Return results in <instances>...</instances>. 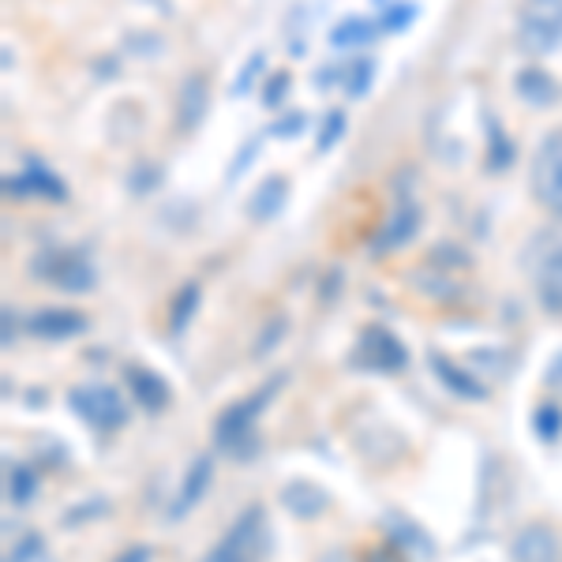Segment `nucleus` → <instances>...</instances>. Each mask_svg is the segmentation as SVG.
Masks as SVG:
<instances>
[{
    "label": "nucleus",
    "instance_id": "nucleus-2",
    "mask_svg": "<svg viewBox=\"0 0 562 562\" xmlns=\"http://www.w3.org/2000/svg\"><path fill=\"white\" fill-rule=\"evenodd\" d=\"M270 548V532H267V510L262 506H248L233 529L206 551L203 562H262Z\"/></svg>",
    "mask_w": 562,
    "mask_h": 562
},
{
    "label": "nucleus",
    "instance_id": "nucleus-17",
    "mask_svg": "<svg viewBox=\"0 0 562 562\" xmlns=\"http://www.w3.org/2000/svg\"><path fill=\"white\" fill-rule=\"evenodd\" d=\"M285 195H289V180L278 177V173L267 177L256 188V195L248 199V217H251V222H270V217L285 206Z\"/></svg>",
    "mask_w": 562,
    "mask_h": 562
},
{
    "label": "nucleus",
    "instance_id": "nucleus-23",
    "mask_svg": "<svg viewBox=\"0 0 562 562\" xmlns=\"http://www.w3.org/2000/svg\"><path fill=\"white\" fill-rule=\"evenodd\" d=\"M532 428H537V435L543 442H555L562 435V409L555 402H543L537 416H532Z\"/></svg>",
    "mask_w": 562,
    "mask_h": 562
},
{
    "label": "nucleus",
    "instance_id": "nucleus-20",
    "mask_svg": "<svg viewBox=\"0 0 562 562\" xmlns=\"http://www.w3.org/2000/svg\"><path fill=\"white\" fill-rule=\"evenodd\" d=\"M375 34H379V26L371 23V20L349 15V20H341V23L330 31V45H334V49H357V45L375 42Z\"/></svg>",
    "mask_w": 562,
    "mask_h": 562
},
{
    "label": "nucleus",
    "instance_id": "nucleus-18",
    "mask_svg": "<svg viewBox=\"0 0 562 562\" xmlns=\"http://www.w3.org/2000/svg\"><path fill=\"white\" fill-rule=\"evenodd\" d=\"M128 386H132L135 402H139L143 409L158 413V409H166V405H169V386H166V379H158L150 368H128Z\"/></svg>",
    "mask_w": 562,
    "mask_h": 562
},
{
    "label": "nucleus",
    "instance_id": "nucleus-19",
    "mask_svg": "<svg viewBox=\"0 0 562 562\" xmlns=\"http://www.w3.org/2000/svg\"><path fill=\"white\" fill-rule=\"evenodd\" d=\"M428 360H431V371H435V379H439V383H447L450 390H454L458 397H476V402H480V397L487 394V390L480 386L476 379L469 375V371H461L458 364H450V360L442 357V352H431Z\"/></svg>",
    "mask_w": 562,
    "mask_h": 562
},
{
    "label": "nucleus",
    "instance_id": "nucleus-26",
    "mask_svg": "<svg viewBox=\"0 0 562 562\" xmlns=\"http://www.w3.org/2000/svg\"><path fill=\"white\" fill-rule=\"evenodd\" d=\"M510 161H514L510 139L503 135V128H492V150H487V169H492V173H503V169H510Z\"/></svg>",
    "mask_w": 562,
    "mask_h": 562
},
{
    "label": "nucleus",
    "instance_id": "nucleus-24",
    "mask_svg": "<svg viewBox=\"0 0 562 562\" xmlns=\"http://www.w3.org/2000/svg\"><path fill=\"white\" fill-rule=\"evenodd\" d=\"M199 307V285L192 281V285H184L177 293V301H173V315H169V326H173V334H180L188 326V319H192V312Z\"/></svg>",
    "mask_w": 562,
    "mask_h": 562
},
{
    "label": "nucleus",
    "instance_id": "nucleus-28",
    "mask_svg": "<svg viewBox=\"0 0 562 562\" xmlns=\"http://www.w3.org/2000/svg\"><path fill=\"white\" fill-rule=\"evenodd\" d=\"M413 20H416V4H394V8H386V12L379 15V31L397 34V31H405Z\"/></svg>",
    "mask_w": 562,
    "mask_h": 562
},
{
    "label": "nucleus",
    "instance_id": "nucleus-31",
    "mask_svg": "<svg viewBox=\"0 0 562 562\" xmlns=\"http://www.w3.org/2000/svg\"><path fill=\"white\" fill-rule=\"evenodd\" d=\"M259 68H262V53H256V57H251L248 65H244V76H240V83H237V94H244V90H248L251 76H256Z\"/></svg>",
    "mask_w": 562,
    "mask_h": 562
},
{
    "label": "nucleus",
    "instance_id": "nucleus-14",
    "mask_svg": "<svg viewBox=\"0 0 562 562\" xmlns=\"http://www.w3.org/2000/svg\"><path fill=\"white\" fill-rule=\"evenodd\" d=\"M514 90H518L521 102L532 109H551V105H559V98H562V87L543 68H521L518 79H514Z\"/></svg>",
    "mask_w": 562,
    "mask_h": 562
},
{
    "label": "nucleus",
    "instance_id": "nucleus-34",
    "mask_svg": "<svg viewBox=\"0 0 562 562\" xmlns=\"http://www.w3.org/2000/svg\"><path fill=\"white\" fill-rule=\"evenodd\" d=\"M371 562H405V559L397 555L394 548H383V551H375V559H371Z\"/></svg>",
    "mask_w": 562,
    "mask_h": 562
},
{
    "label": "nucleus",
    "instance_id": "nucleus-10",
    "mask_svg": "<svg viewBox=\"0 0 562 562\" xmlns=\"http://www.w3.org/2000/svg\"><path fill=\"white\" fill-rule=\"evenodd\" d=\"M555 551H559L555 529H548L540 521L525 525L518 537L510 540V562H555Z\"/></svg>",
    "mask_w": 562,
    "mask_h": 562
},
{
    "label": "nucleus",
    "instance_id": "nucleus-1",
    "mask_svg": "<svg viewBox=\"0 0 562 562\" xmlns=\"http://www.w3.org/2000/svg\"><path fill=\"white\" fill-rule=\"evenodd\" d=\"M529 270L540 307L548 315H562V225H551L532 237Z\"/></svg>",
    "mask_w": 562,
    "mask_h": 562
},
{
    "label": "nucleus",
    "instance_id": "nucleus-32",
    "mask_svg": "<svg viewBox=\"0 0 562 562\" xmlns=\"http://www.w3.org/2000/svg\"><path fill=\"white\" fill-rule=\"evenodd\" d=\"M113 562H150V551L147 548H128V551H121Z\"/></svg>",
    "mask_w": 562,
    "mask_h": 562
},
{
    "label": "nucleus",
    "instance_id": "nucleus-7",
    "mask_svg": "<svg viewBox=\"0 0 562 562\" xmlns=\"http://www.w3.org/2000/svg\"><path fill=\"white\" fill-rule=\"evenodd\" d=\"M71 402V413L83 416L94 431H116L124 428V420H128V405L121 402V394H116L113 386H76L68 394Z\"/></svg>",
    "mask_w": 562,
    "mask_h": 562
},
{
    "label": "nucleus",
    "instance_id": "nucleus-30",
    "mask_svg": "<svg viewBox=\"0 0 562 562\" xmlns=\"http://www.w3.org/2000/svg\"><path fill=\"white\" fill-rule=\"evenodd\" d=\"M307 128V116L304 113H289L285 121L270 124V135H278V139H296Z\"/></svg>",
    "mask_w": 562,
    "mask_h": 562
},
{
    "label": "nucleus",
    "instance_id": "nucleus-11",
    "mask_svg": "<svg viewBox=\"0 0 562 562\" xmlns=\"http://www.w3.org/2000/svg\"><path fill=\"white\" fill-rule=\"evenodd\" d=\"M8 192L12 195H38V199H53V203H65L68 199V188L60 177H53L42 161H26V169L20 177L8 180Z\"/></svg>",
    "mask_w": 562,
    "mask_h": 562
},
{
    "label": "nucleus",
    "instance_id": "nucleus-15",
    "mask_svg": "<svg viewBox=\"0 0 562 562\" xmlns=\"http://www.w3.org/2000/svg\"><path fill=\"white\" fill-rule=\"evenodd\" d=\"M416 229H420V211H416V203H397L394 214H390V222L383 225V233H379V251H394L402 248V244H409L416 237Z\"/></svg>",
    "mask_w": 562,
    "mask_h": 562
},
{
    "label": "nucleus",
    "instance_id": "nucleus-5",
    "mask_svg": "<svg viewBox=\"0 0 562 562\" xmlns=\"http://www.w3.org/2000/svg\"><path fill=\"white\" fill-rule=\"evenodd\" d=\"M31 274L45 281V285H57L65 293H90L98 281V270L83 251L76 248H45L38 259L31 262Z\"/></svg>",
    "mask_w": 562,
    "mask_h": 562
},
{
    "label": "nucleus",
    "instance_id": "nucleus-13",
    "mask_svg": "<svg viewBox=\"0 0 562 562\" xmlns=\"http://www.w3.org/2000/svg\"><path fill=\"white\" fill-rule=\"evenodd\" d=\"M79 330H87V319L79 312H68V307H42L31 319V334L45 341H65Z\"/></svg>",
    "mask_w": 562,
    "mask_h": 562
},
{
    "label": "nucleus",
    "instance_id": "nucleus-8",
    "mask_svg": "<svg viewBox=\"0 0 562 562\" xmlns=\"http://www.w3.org/2000/svg\"><path fill=\"white\" fill-rule=\"evenodd\" d=\"M357 360L375 371H397V368H405L409 352H405L402 341H397L390 330H383V326H368V330L360 334Z\"/></svg>",
    "mask_w": 562,
    "mask_h": 562
},
{
    "label": "nucleus",
    "instance_id": "nucleus-27",
    "mask_svg": "<svg viewBox=\"0 0 562 562\" xmlns=\"http://www.w3.org/2000/svg\"><path fill=\"white\" fill-rule=\"evenodd\" d=\"M346 135V113L341 109H334V113H326V121H323V128H319V143H315V150L326 154L334 147V143Z\"/></svg>",
    "mask_w": 562,
    "mask_h": 562
},
{
    "label": "nucleus",
    "instance_id": "nucleus-21",
    "mask_svg": "<svg viewBox=\"0 0 562 562\" xmlns=\"http://www.w3.org/2000/svg\"><path fill=\"white\" fill-rule=\"evenodd\" d=\"M371 83H375V60H368V57L352 60V65L341 71V87H346L349 98H364Z\"/></svg>",
    "mask_w": 562,
    "mask_h": 562
},
{
    "label": "nucleus",
    "instance_id": "nucleus-16",
    "mask_svg": "<svg viewBox=\"0 0 562 562\" xmlns=\"http://www.w3.org/2000/svg\"><path fill=\"white\" fill-rule=\"evenodd\" d=\"M211 476H214V461L211 458H195L192 469H188L184 484H180V495L173 503V510H169V518H184L188 510L199 503V498L206 495V487H211Z\"/></svg>",
    "mask_w": 562,
    "mask_h": 562
},
{
    "label": "nucleus",
    "instance_id": "nucleus-29",
    "mask_svg": "<svg viewBox=\"0 0 562 562\" xmlns=\"http://www.w3.org/2000/svg\"><path fill=\"white\" fill-rule=\"evenodd\" d=\"M289 83H293V79H289V71H274V76H270V83L262 87V105L278 109L281 94H289Z\"/></svg>",
    "mask_w": 562,
    "mask_h": 562
},
{
    "label": "nucleus",
    "instance_id": "nucleus-9",
    "mask_svg": "<svg viewBox=\"0 0 562 562\" xmlns=\"http://www.w3.org/2000/svg\"><path fill=\"white\" fill-rule=\"evenodd\" d=\"M206 109H211V83H206V76H188L177 94V132L192 135L203 124Z\"/></svg>",
    "mask_w": 562,
    "mask_h": 562
},
{
    "label": "nucleus",
    "instance_id": "nucleus-6",
    "mask_svg": "<svg viewBox=\"0 0 562 562\" xmlns=\"http://www.w3.org/2000/svg\"><path fill=\"white\" fill-rule=\"evenodd\" d=\"M529 188L543 211L562 222V128L548 132L540 139V147L529 161Z\"/></svg>",
    "mask_w": 562,
    "mask_h": 562
},
{
    "label": "nucleus",
    "instance_id": "nucleus-4",
    "mask_svg": "<svg viewBox=\"0 0 562 562\" xmlns=\"http://www.w3.org/2000/svg\"><path fill=\"white\" fill-rule=\"evenodd\" d=\"M518 45L529 57H551L562 45V0H525L518 12Z\"/></svg>",
    "mask_w": 562,
    "mask_h": 562
},
{
    "label": "nucleus",
    "instance_id": "nucleus-33",
    "mask_svg": "<svg viewBox=\"0 0 562 562\" xmlns=\"http://www.w3.org/2000/svg\"><path fill=\"white\" fill-rule=\"evenodd\" d=\"M548 386L562 390V352H559L555 360H551V368H548Z\"/></svg>",
    "mask_w": 562,
    "mask_h": 562
},
{
    "label": "nucleus",
    "instance_id": "nucleus-22",
    "mask_svg": "<svg viewBox=\"0 0 562 562\" xmlns=\"http://www.w3.org/2000/svg\"><path fill=\"white\" fill-rule=\"evenodd\" d=\"M34 492H38V480H34L31 469H26V465H12V469H8V498H12L15 506L31 503Z\"/></svg>",
    "mask_w": 562,
    "mask_h": 562
},
{
    "label": "nucleus",
    "instance_id": "nucleus-3",
    "mask_svg": "<svg viewBox=\"0 0 562 562\" xmlns=\"http://www.w3.org/2000/svg\"><path fill=\"white\" fill-rule=\"evenodd\" d=\"M274 390H278V383H267L259 394L240 397L237 405H229V409L217 416L214 439H217V447H222L225 454L248 458L251 450H256V416L267 409V397L274 394Z\"/></svg>",
    "mask_w": 562,
    "mask_h": 562
},
{
    "label": "nucleus",
    "instance_id": "nucleus-25",
    "mask_svg": "<svg viewBox=\"0 0 562 562\" xmlns=\"http://www.w3.org/2000/svg\"><path fill=\"white\" fill-rule=\"evenodd\" d=\"M8 562H53V555H49V548H45V540L31 532V537H23L20 543H15Z\"/></svg>",
    "mask_w": 562,
    "mask_h": 562
},
{
    "label": "nucleus",
    "instance_id": "nucleus-12",
    "mask_svg": "<svg viewBox=\"0 0 562 562\" xmlns=\"http://www.w3.org/2000/svg\"><path fill=\"white\" fill-rule=\"evenodd\" d=\"M281 506H285L293 518L312 521L330 506V495H326L319 484H312V480H293V484L281 487Z\"/></svg>",
    "mask_w": 562,
    "mask_h": 562
}]
</instances>
